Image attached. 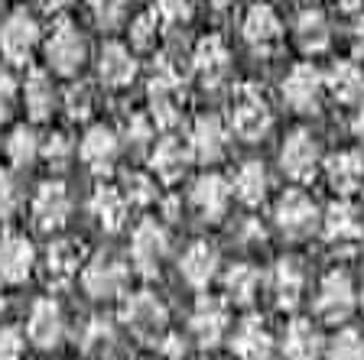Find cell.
I'll return each mask as SVG.
<instances>
[{
	"mask_svg": "<svg viewBox=\"0 0 364 360\" xmlns=\"http://www.w3.org/2000/svg\"><path fill=\"white\" fill-rule=\"evenodd\" d=\"M85 59H88V43L78 33V26L72 20H65V16L55 20L53 33L46 39V62H49V68L62 78H72L82 72Z\"/></svg>",
	"mask_w": 364,
	"mask_h": 360,
	"instance_id": "6da1fadb",
	"label": "cell"
},
{
	"mask_svg": "<svg viewBox=\"0 0 364 360\" xmlns=\"http://www.w3.org/2000/svg\"><path fill=\"white\" fill-rule=\"evenodd\" d=\"M270 124H273V114L264 98V91L257 84H241L235 91V98H231V130L241 140L254 143V140H264Z\"/></svg>",
	"mask_w": 364,
	"mask_h": 360,
	"instance_id": "7a4b0ae2",
	"label": "cell"
},
{
	"mask_svg": "<svg viewBox=\"0 0 364 360\" xmlns=\"http://www.w3.org/2000/svg\"><path fill=\"white\" fill-rule=\"evenodd\" d=\"M39 45V23L33 13H26L23 7H16L14 13L4 16L0 23V53L10 65H26L30 55Z\"/></svg>",
	"mask_w": 364,
	"mask_h": 360,
	"instance_id": "3957f363",
	"label": "cell"
},
{
	"mask_svg": "<svg viewBox=\"0 0 364 360\" xmlns=\"http://www.w3.org/2000/svg\"><path fill=\"white\" fill-rule=\"evenodd\" d=\"M322 94H326V75L309 62L293 65L283 78V101L296 114H316L322 107Z\"/></svg>",
	"mask_w": 364,
	"mask_h": 360,
	"instance_id": "277c9868",
	"label": "cell"
},
{
	"mask_svg": "<svg viewBox=\"0 0 364 360\" xmlns=\"http://www.w3.org/2000/svg\"><path fill=\"white\" fill-rule=\"evenodd\" d=\"M124 322L130 324V331H134L136 338L156 344V341L163 338V331H166L169 312L156 295L144 289V293H134L127 299V305H124Z\"/></svg>",
	"mask_w": 364,
	"mask_h": 360,
	"instance_id": "5b68a950",
	"label": "cell"
},
{
	"mask_svg": "<svg viewBox=\"0 0 364 360\" xmlns=\"http://www.w3.org/2000/svg\"><path fill=\"white\" fill-rule=\"evenodd\" d=\"M316 312H318V318L328 324H341L355 312V285H351L348 273L335 270L322 279L318 295H316Z\"/></svg>",
	"mask_w": 364,
	"mask_h": 360,
	"instance_id": "8992f818",
	"label": "cell"
},
{
	"mask_svg": "<svg viewBox=\"0 0 364 360\" xmlns=\"http://www.w3.org/2000/svg\"><path fill=\"white\" fill-rule=\"evenodd\" d=\"M318 224V208L306 192L293 188L287 195L277 202V227H280L287 237L299 240V237H309Z\"/></svg>",
	"mask_w": 364,
	"mask_h": 360,
	"instance_id": "52a82bcc",
	"label": "cell"
},
{
	"mask_svg": "<svg viewBox=\"0 0 364 360\" xmlns=\"http://www.w3.org/2000/svg\"><path fill=\"white\" fill-rule=\"evenodd\" d=\"M127 266L114 256H95L82 273V285L91 299H114L127 289Z\"/></svg>",
	"mask_w": 364,
	"mask_h": 360,
	"instance_id": "ba28073f",
	"label": "cell"
},
{
	"mask_svg": "<svg viewBox=\"0 0 364 360\" xmlns=\"http://www.w3.org/2000/svg\"><path fill=\"white\" fill-rule=\"evenodd\" d=\"M166 231H163V224H156V221H140L134 231V240H130V256H134V266L144 276H156L159 273V263H163V256H166Z\"/></svg>",
	"mask_w": 364,
	"mask_h": 360,
	"instance_id": "9c48e42d",
	"label": "cell"
},
{
	"mask_svg": "<svg viewBox=\"0 0 364 360\" xmlns=\"http://www.w3.org/2000/svg\"><path fill=\"white\" fill-rule=\"evenodd\" d=\"M280 163H283V173L296 182H309L316 175L322 156H318V143L312 140L309 130H296V133L287 136V143L280 150Z\"/></svg>",
	"mask_w": 364,
	"mask_h": 360,
	"instance_id": "30bf717a",
	"label": "cell"
},
{
	"mask_svg": "<svg viewBox=\"0 0 364 360\" xmlns=\"http://www.w3.org/2000/svg\"><path fill=\"white\" fill-rule=\"evenodd\" d=\"M46 283L49 285H68L72 279L78 276V270L85 266V247L78 240H68V237H59L49 244L46 250Z\"/></svg>",
	"mask_w": 364,
	"mask_h": 360,
	"instance_id": "8fae6325",
	"label": "cell"
},
{
	"mask_svg": "<svg viewBox=\"0 0 364 360\" xmlns=\"http://www.w3.org/2000/svg\"><path fill=\"white\" fill-rule=\"evenodd\" d=\"M241 33H244V39H247V45H254L257 53H267V49H273V45L283 39V23L270 4L257 0V4H250L247 13H244Z\"/></svg>",
	"mask_w": 364,
	"mask_h": 360,
	"instance_id": "7c38bea8",
	"label": "cell"
},
{
	"mask_svg": "<svg viewBox=\"0 0 364 360\" xmlns=\"http://www.w3.org/2000/svg\"><path fill=\"white\" fill-rule=\"evenodd\" d=\"M36 266V250L23 234H4L0 237V279L10 285L30 279Z\"/></svg>",
	"mask_w": 364,
	"mask_h": 360,
	"instance_id": "4fadbf2b",
	"label": "cell"
},
{
	"mask_svg": "<svg viewBox=\"0 0 364 360\" xmlns=\"http://www.w3.org/2000/svg\"><path fill=\"white\" fill-rule=\"evenodd\" d=\"M192 68H196V75L202 78L205 88H215V84L225 82L228 72H231V53H228L225 39L205 36L192 53Z\"/></svg>",
	"mask_w": 364,
	"mask_h": 360,
	"instance_id": "5bb4252c",
	"label": "cell"
},
{
	"mask_svg": "<svg viewBox=\"0 0 364 360\" xmlns=\"http://www.w3.org/2000/svg\"><path fill=\"white\" fill-rule=\"evenodd\" d=\"M68 218V192L62 182H43L33 198V221L39 231L53 234L65 224Z\"/></svg>",
	"mask_w": 364,
	"mask_h": 360,
	"instance_id": "9a60e30c",
	"label": "cell"
},
{
	"mask_svg": "<svg viewBox=\"0 0 364 360\" xmlns=\"http://www.w3.org/2000/svg\"><path fill=\"white\" fill-rule=\"evenodd\" d=\"M65 338V318H62V308L53 299H39L33 305L30 315V341L43 351H53L62 344Z\"/></svg>",
	"mask_w": 364,
	"mask_h": 360,
	"instance_id": "2e32d148",
	"label": "cell"
},
{
	"mask_svg": "<svg viewBox=\"0 0 364 360\" xmlns=\"http://www.w3.org/2000/svg\"><path fill=\"white\" fill-rule=\"evenodd\" d=\"M117 153H121V140H117V133H114L111 127H105V124H98V127H91L88 133H85L82 140V159L88 163L91 173H111L114 163H117Z\"/></svg>",
	"mask_w": 364,
	"mask_h": 360,
	"instance_id": "e0dca14e",
	"label": "cell"
},
{
	"mask_svg": "<svg viewBox=\"0 0 364 360\" xmlns=\"http://www.w3.org/2000/svg\"><path fill=\"white\" fill-rule=\"evenodd\" d=\"M228 331V312H225V302L212 299V295H202L192 312V334L202 347H215Z\"/></svg>",
	"mask_w": 364,
	"mask_h": 360,
	"instance_id": "ac0fdd59",
	"label": "cell"
},
{
	"mask_svg": "<svg viewBox=\"0 0 364 360\" xmlns=\"http://www.w3.org/2000/svg\"><path fill=\"white\" fill-rule=\"evenodd\" d=\"M136 75V59L124 43H107L101 45L98 55V78L107 88H127Z\"/></svg>",
	"mask_w": 364,
	"mask_h": 360,
	"instance_id": "d6986e66",
	"label": "cell"
},
{
	"mask_svg": "<svg viewBox=\"0 0 364 360\" xmlns=\"http://www.w3.org/2000/svg\"><path fill=\"white\" fill-rule=\"evenodd\" d=\"M231 202V185H228L221 175H202V179L192 185V208L202 214L205 221H221Z\"/></svg>",
	"mask_w": 364,
	"mask_h": 360,
	"instance_id": "ffe728a7",
	"label": "cell"
},
{
	"mask_svg": "<svg viewBox=\"0 0 364 360\" xmlns=\"http://www.w3.org/2000/svg\"><path fill=\"white\" fill-rule=\"evenodd\" d=\"M225 146H228V133L218 117H198L192 124V136H189L192 159H198V163H218L225 156Z\"/></svg>",
	"mask_w": 364,
	"mask_h": 360,
	"instance_id": "44dd1931",
	"label": "cell"
},
{
	"mask_svg": "<svg viewBox=\"0 0 364 360\" xmlns=\"http://www.w3.org/2000/svg\"><path fill=\"white\" fill-rule=\"evenodd\" d=\"M293 33H296V43H299V49H303L306 55L326 53L328 43H332V30H328V20H326V13H322L318 7L299 10Z\"/></svg>",
	"mask_w": 364,
	"mask_h": 360,
	"instance_id": "7402d4cb",
	"label": "cell"
},
{
	"mask_svg": "<svg viewBox=\"0 0 364 360\" xmlns=\"http://www.w3.org/2000/svg\"><path fill=\"white\" fill-rule=\"evenodd\" d=\"M215 270H218V250H215L212 244H205V240L192 244V247L182 253V260H179L182 279H186L189 285H196V289H205V285L212 283Z\"/></svg>",
	"mask_w": 364,
	"mask_h": 360,
	"instance_id": "603a6c76",
	"label": "cell"
},
{
	"mask_svg": "<svg viewBox=\"0 0 364 360\" xmlns=\"http://www.w3.org/2000/svg\"><path fill=\"white\" fill-rule=\"evenodd\" d=\"M326 91H332V98L341 104H358L364 98V72L358 62H335L326 75Z\"/></svg>",
	"mask_w": 364,
	"mask_h": 360,
	"instance_id": "cb8c5ba5",
	"label": "cell"
},
{
	"mask_svg": "<svg viewBox=\"0 0 364 360\" xmlns=\"http://www.w3.org/2000/svg\"><path fill=\"white\" fill-rule=\"evenodd\" d=\"M91 214L98 218V224L105 231H121L127 224V198H124L121 188L114 185H98L95 195H91Z\"/></svg>",
	"mask_w": 364,
	"mask_h": 360,
	"instance_id": "d4e9b609",
	"label": "cell"
},
{
	"mask_svg": "<svg viewBox=\"0 0 364 360\" xmlns=\"http://www.w3.org/2000/svg\"><path fill=\"white\" fill-rule=\"evenodd\" d=\"M231 351H235L237 360H270L273 357L270 331H267L257 318H247V322L237 328L235 341H231Z\"/></svg>",
	"mask_w": 364,
	"mask_h": 360,
	"instance_id": "484cf974",
	"label": "cell"
},
{
	"mask_svg": "<svg viewBox=\"0 0 364 360\" xmlns=\"http://www.w3.org/2000/svg\"><path fill=\"white\" fill-rule=\"evenodd\" d=\"M326 175H328V185L338 195H355L364 182V159L358 153H335L326 163Z\"/></svg>",
	"mask_w": 364,
	"mask_h": 360,
	"instance_id": "4316f807",
	"label": "cell"
},
{
	"mask_svg": "<svg viewBox=\"0 0 364 360\" xmlns=\"http://www.w3.org/2000/svg\"><path fill=\"white\" fill-rule=\"evenodd\" d=\"M189 163H192L189 143L176 140V136H166V140L153 150V173H156L163 182H176L186 169H189Z\"/></svg>",
	"mask_w": 364,
	"mask_h": 360,
	"instance_id": "83f0119b",
	"label": "cell"
},
{
	"mask_svg": "<svg viewBox=\"0 0 364 360\" xmlns=\"http://www.w3.org/2000/svg\"><path fill=\"white\" fill-rule=\"evenodd\" d=\"M55 88L49 82L46 72H30L26 82H23V104H26V114L33 120H49L55 111Z\"/></svg>",
	"mask_w": 364,
	"mask_h": 360,
	"instance_id": "f1b7e54d",
	"label": "cell"
},
{
	"mask_svg": "<svg viewBox=\"0 0 364 360\" xmlns=\"http://www.w3.org/2000/svg\"><path fill=\"white\" fill-rule=\"evenodd\" d=\"M318 354H322L318 331L312 328V322L296 318L287 331V341H283V357L287 360H318Z\"/></svg>",
	"mask_w": 364,
	"mask_h": 360,
	"instance_id": "f546056e",
	"label": "cell"
},
{
	"mask_svg": "<svg viewBox=\"0 0 364 360\" xmlns=\"http://www.w3.org/2000/svg\"><path fill=\"white\" fill-rule=\"evenodd\" d=\"M322 234H326L328 244H355L358 237H361V224H358L355 211H351V204L338 202L332 204V208L326 211V221H322Z\"/></svg>",
	"mask_w": 364,
	"mask_h": 360,
	"instance_id": "4dcf8cb0",
	"label": "cell"
},
{
	"mask_svg": "<svg viewBox=\"0 0 364 360\" xmlns=\"http://www.w3.org/2000/svg\"><path fill=\"white\" fill-rule=\"evenodd\" d=\"M273 295L280 308H296L299 295H303V270L296 260H280L273 266Z\"/></svg>",
	"mask_w": 364,
	"mask_h": 360,
	"instance_id": "1f68e13d",
	"label": "cell"
},
{
	"mask_svg": "<svg viewBox=\"0 0 364 360\" xmlns=\"http://www.w3.org/2000/svg\"><path fill=\"white\" fill-rule=\"evenodd\" d=\"M225 289H228V299L237 302V305H250L257 299V289H260V273L250 266V263H237L231 266L225 276Z\"/></svg>",
	"mask_w": 364,
	"mask_h": 360,
	"instance_id": "d6a6232c",
	"label": "cell"
},
{
	"mask_svg": "<svg viewBox=\"0 0 364 360\" xmlns=\"http://www.w3.org/2000/svg\"><path fill=\"white\" fill-rule=\"evenodd\" d=\"M235 192L244 204H260L267 198V169L257 159H250V163H244L241 169H237Z\"/></svg>",
	"mask_w": 364,
	"mask_h": 360,
	"instance_id": "836d02e7",
	"label": "cell"
},
{
	"mask_svg": "<svg viewBox=\"0 0 364 360\" xmlns=\"http://www.w3.org/2000/svg\"><path fill=\"white\" fill-rule=\"evenodd\" d=\"M39 150H43V146H39V136L33 127H16L7 140V156L14 165H33Z\"/></svg>",
	"mask_w": 364,
	"mask_h": 360,
	"instance_id": "e575fe53",
	"label": "cell"
},
{
	"mask_svg": "<svg viewBox=\"0 0 364 360\" xmlns=\"http://www.w3.org/2000/svg\"><path fill=\"white\" fill-rule=\"evenodd\" d=\"M159 30H163V23H159V16L153 13V10L134 16V20H130V45H134V49H153Z\"/></svg>",
	"mask_w": 364,
	"mask_h": 360,
	"instance_id": "d590c367",
	"label": "cell"
},
{
	"mask_svg": "<svg viewBox=\"0 0 364 360\" xmlns=\"http://www.w3.org/2000/svg\"><path fill=\"white\" fill-rule=\"evenodd\" d=\"M328 360H364V338L355 328L338 331L328 341Z\"/></svg>",
	"mask_w": 364,
	"mask_h": 360,
	"instance_id": "8d00e7d4",
	"label": "cell"
},
{
	"mask_svg": "<svg viewBox=\"0 0 364 360\" xmlns=\"http://www.w3.org/2000/svg\"><path fill=\"white\" fill-rule=\"evenodd\" d=\"M88 7L101 30H117L127 20V0H88Z\"/></svg>",
	"mask_w": 364,
	"mask_h": 360,
	"instance_id": "74e56055",
	"label": "cell"
},
{
	"mask_svg": "<svg viewBox=\"0 0 364 360\" xmlns=\"http://www.w3.org/2000/svg\"><path fill=\"white\" fill-rule=\"evenodd\" d=\"M153 13L159 16L163 30L186 26L192 20V0H153Z\"/></svg>",
	"mask_w": 364,
	"mask_h": 360,
	"instance_id": "f35d334b",
	"label": "cell"
},
{
	"mask_svg": "<svg viewBox=\"0 0 364 360\" xmlns=\"http://www.w3.org/2000/svg\"><path fill=\"white\" fill-rule=\"evenodd\" d=\"M124 198L130 204H150L156 202V182L150 175H140V173H127L124 175Z\"/></svg>",
	"mask_w": 364,
	"mask_h": 360,
	"instance_id": "ab89813d",
	"label": "cell"
},
{
	"mask_svg": "<svg viewBox=\"0 0 364 360\" xmlns=\"http://www.w3.org/2000/svg\"><path fill=\"white\" fill-rule=\"evenodd\" d=\"M62 104H65L68 117L72 120H85L91 114V104H95V94H91V88L85 82H75L72 88L65 91V98H62Z\"/></svg>",
	"mask_w": 364,
	"mask_h": 360,
	"instance_id": "60d3db41",
	"label": "cell"
},
{
	"mask_svg": "<svg viewBox=\"0 0 364 360\" xmlns=\"http://www.w3.org/2000/svg\"><path fill=\"white\" fill-rule=\"evenodd\" d=\"M39 153L46 156V163H49V165L62 169V165L68 163V156H72V140H68L65 133H53L49 140H46V146Z\"/></svg>",
	"mask_w": 364,
	"mask_h": 360,
	"instance_id": "b9f144b4",
	"label": "cell"
},
{
	"mask_svg": "<svg viewBox=\"0 0 364 360\" xmlns=\"http://www.w3.org/2000/svg\"><path fill=\"white\" fill-rule=\"evenodd\" d=\"M20 208V188H16L14 175L0 169V218H10Z\"/></svg>",
	"mask_w": 364,
	"mask_h": 360,
	"instance_id": "7bdbcfd3",
	"label": "cell"
},
{
	"mask_svg": "<svg viewBox=\"0 0 364 360\" xmlns=\"http://www.w3.org/2000/svg\"><path fill=\"white\" fill-rule=\"evenodd\" d=\"M26 341L16 328H0V360H23Z\"/></svg>",
	"mask_w": 364,
	"mask_h": 360,
	"instance_id": "ee69618b",
	"label": "cell"
},
{
	"mask_svg": "<svg viewBox=\"0 0 364 360\" xmlns=\"http://www.w3.org/2000/svg\"><path fill=\"white\" fill-rule=\"evenodd\" d=\"M114 341V331L105 318H91L88 322V331H85V347L88 351H98V347H107Z\"/></svg>",
	"mask_w": 364,
	"mask_h": 360,
	"instance_id": "f6af8a7d",
	"label": "cell"
},
{
	"mask_svg": "<svg viewBox=\"0 0 364 360\" xmlns=\"http://www.w3.org/2000/svg\"><path fill=\"white\" fill-rule=\"evenodd\" d=\"M16 98V78L10 75V68H0V120L10 114Z\"/></svg>",
	"mask_w": 364,
	"mask_h": 360,
	"instance_id": "bcb514c9",
	"label": "cell"
},
{
	"mask_svg": "<svg viewBox=\"0 0 364 360\" xmlns=\"http://www.w3.org/2000/svg\"><path fill=\"white\" fill-rule=\"evenodd\" d=\"M150 136H153V127L146 124L144 117H130L127 120V146L134 143L136 150H140V146H146V143H150Z\"/></svg>",
	"mask_w": 364,
	"mask_h": 360,
	"instance_id": "7dc6e473",
	"label": "cell"
},
{
	"mask_svg": "<svg viewBox=\"0 0 364 360\" xmlns=\"http://www.w3.org/2000/svg\"><path fill=\"white\" fill-rule=\"evenodd\" d=\"M159 360H186V344L179 338H166L159 344Z\"/></svg>",
	"mask_w": 364,
	"mask_h": 360,
	"instance_id": "c3c4849f",
	"label": "cell"
},
{
	"mask_svg": "<svg viewBox=\"0 0 364 360\" xmlns=\"http://www.w3.org/2000/svg\"><path fill=\"white\" fill-rule=\"evenodd\" d=\"M351 45H355V55L358 59H364V13L355 20V26H351Z\"/></svg>",
	"mask_w": 364,
	"mask_h": 360,
	"instance_id": "681fc988",
	"label": "cell"
},
{
	"mask_svg": "<svg viewBox=\"0 0 364 360\" xmlns=\"http://www.w3.org/2000/svg\"><path fill=\"white\" fill-rule=\"evenodd\" d=\"M335 7H338L341 13H358V10L364 7V0H335Z\"/></svg>",
	"mask_w": 364,
	"mask_h": 360,
	"instance_id": "f907efd6",
	"label": "cell"
},
{
	"mask_svg": "<svg viewBox=\"0 0 364 360\" xmlns=\"http://www.w3.org/2000/svg\"><path fill=\"white\" fill-rule=\"evenodd\" d=\"M351 130H355V136L364 143V107L355 114V120H351Z\"/></svg>",
	"mask_w": 364,
	"mask_h": 360,
	"instance_id": "816d5d0a",
	"label": "cell"
},
{
	"mask_svg": "<svg viewBox=\"0 0 364 360\" xmlns=\"http://www.w3.org/2000/svg\"><path fill=\"white\" fill-rule=\"evenodd\" d=\"M43 7H46V10H65L68 0H43Z\"/></svg>",
	"mask_w": 364,
	"mask_h": 360,
	"instance_id": "f5cc1de1",
	"label": "cell"
},
{
	"mask_svg": "<svg viewBox=\"0 0 364 360\" xmlns=\"http://www.w3.org/2000/svg\"><path fill=\"white\" fill-rule=\"evenodd\" d=\"M215 7H228V4H235V0H212Z\"/></svg>",
	"mask_w": 364,
	"mask_h": 360,
	"instance_id": "db71d44e",
	"label": "cell"
},
{
	"mask_svg": "<svg viewBox=\"0 0 364 360\" xmlns=\"http://www.w3.org/2000/svg\"><path fill=\"white\" fill-rule=\"evenodd\" d=\"M0 312H4V295H0Z\"/></svg>",
	"mask_w": 364,
	"mask_h": 360,
	"instance_id": "11a10c76",
	"label": "cell"
},
{
	"mask_svg": "<svg viewBox=\"0 0 364 360\" xmlns=\"http://www.w3.org/2000/svg\"><path fill=\"white\" fill-rule=\"evenodd\" d=\"M361 308H364V289H361Z\"/></svg>",
	"mask_w": 364,
	"mask_h": 360,
	"instance_id": "9f6ffc18",
	"label": "cell"
},
{
	"mask_svg": "<svg viewBox=\"0 0 364 360\" xmlns=\"http://www.w3.org/2000/svg\"><path fill=\"white\" fill-rule=\"evenodd\" d=\"M306 4H312V0H306Z\"/></svg>",
	"mask_w": 364,
	"mask_h": 360,
	"instance_id": "6f0895ef",
	"label": "cell"
}]
</instances>
